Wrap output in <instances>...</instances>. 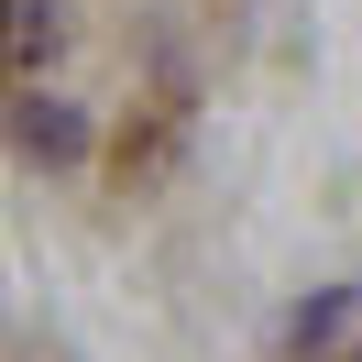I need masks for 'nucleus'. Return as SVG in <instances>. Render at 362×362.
Returning a JSON list of instances; mask_svg holds the SVG:
<instances>
[{
	"instance_id": "nucleus-1",
	"label": "nucleus",
	"mask_w": 362,
	"mask_h": 362,
	"mask_svg": "<svg viewBox=\"0 0 362 362\" xmlns=\"http://www.w3.org/2000/svg\"><path fill=\"white\" fill-rule=\"evenodd\" d=\"M11 132H23L33 165H77V154H88V121H77L66 99H23V110H11Z\"/></svg>"
},
{
	"instance_id": "nucleus-2",
	"label": "nucleus",
	"mask_w": 362,
	"mask_h": 362,
	"mask_svg": "<svg viewBox=\"0 0 362 362\" xmlns=\"http://www.w3.org/2000/svg\"><path fill=\"white\" fill-rule=\"evenodd\" d=\"M11 55H23V66H45V55H55V11H45V0H23V23H11Z\"/></svg>"
}]
</instances>
